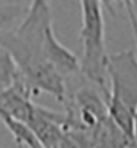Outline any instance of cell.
<instances>
[{
	"label": "cell",
	"instance_id": "obj_1",
	"mask_svg": "<svg viewBox=\"0 0 137 148\" xmlns=\"http://www.w3.org/2000/svg\"><path fill=\"white\" fill-rule=\"evenodd\" d=\"M52 26L50 5L27 7L26 15L15 28L0 32V46L12 55L20 74L35 96L46 93L65 102L67 79L47 59L44 36Z\"/></svg>",
	"mask_w": 137,
	"mask_h": 148
},
{
	"label": "cell",
	"instance_id": "obj_2",
	"mask_svg": "<svg viewBox=\"0 0 137 148\" xmlns=\"http://www.w3.org/2000/svg\"><path fill=\"white\" fill-rule=\"evenodd\" d=\"M108 113L133 140L137 120V53L124 50L108 58Z\"/></svg>",
	"mask_w": 137,
	"mask_h": 148
},
{
	"label": "cell",
	"instance_id": "obj_3",
	"mask_svg": "<svg viewBox=\"0 0 137 148\" xmlns=\"http://www.w3.org/2000/svg\"><path fill=\"white\" fill-rule=\"evenodd\" d=\"M81 5V30L82 43L81 74L90 82L108 92V58L105 45L104 10L100 0H79Z\"/></svg>",
	"mask_w": 137,
	"mask_h": 148
},
{
	"label": "cell",
	"instance_id": "obj_4",
	"mask_svg": "<svg viewBox=\"0 0 137 148\" xmlns=\"http://www.w3.org/2000/svg\"><path fill=\"white\" fill-rule=\"evenodd\" d=\"M44 53L47 59L52 63V66L66 79L81 74V61L57 39L52 26H50L46 31Z\"/></svg>",
	"mask_w": 137,
	"mask_h": 148
},
{
	"label": "cell",
	"instance_id": "obj_5",
	"mask_svg": "<svg viewBox=\"0 0 137 148\" xmlns=\"http://www.w3.org/2000/svg\"><path fill=\"white\" fill-rule=\"evenodd\" d=\"M20 78V70L15 59L5 49L0 46V93L15 85Z\"/></svg>",
	"mask_w": 137,
	"mask_h": 148
},
{
	"label": "cell",
	"instance_id": "obj_6",
	"mask_svg": "<svg viewBox=\"0 0 137 148\" xmlns=\"http://www.w3.org/2000/svg\"><path fill=\"white\" fill-rule=\"evenodd\" d=\"M27 8L20 4H0V32L5 31L26 15Z\"/></svg>",
	"mask_w": 137,
	"mask_h": 148
},
{
	"label": "cell",
	"instance_id": "obj_7",
	"mask_svg": "<svg viewBox=\"0 0 137 148\" xmlns=\"http://www.w3.org/2000/svg\"><path fill=\"white\" fill-rule=\"evenodd\" d=\"M102 3V5H106L108 7V10H109L112 14H114V11H113V5L116 3H122L124 5H125V3H126V0H100Z\"/></svg>",
	"mask_w": 137,
	"mask_h": 148
},
{
	"label": "cell",
	"instance_id": "obj_8",
	"mask_svg": "<svg viewBox=\"0 0 137 148\" xmlns=\"http://www.w3.org/2000/svg\"><path fill=\"white\" fill-rule=\"evenodd\" d=\"M48 3H50V0H31L28 7H42V5H48Z\"/></svg>",
	"mask_w": 137,
	"mask_h": 148
},
{
	"label": "cell",
	"instance_id": "obj_9",
	"mask_svg": "<svg viewBox=\"0 0 137 148\" xmlns=\"http://www.w3.org/2000/svg\"><path fill=\"white\" fill-rule=\"evenodd\" d=\"M129 148H137V120H136V127H134V135H133V141L130 144Z\"/></svg>",
	"mask_w": 137,
	"mask_h": 148
}]
</instances>
